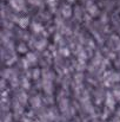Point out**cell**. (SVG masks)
Instances as JSON below:
<instances>
[{"instance_id": "3", "label": "cell", "mask_w": 120, "mask_h": 122, "mask_svg": "<svg viewBox=\"0 0 120 122\" xmlns=\"http://www.w3.org/2000/svg\"><path fill=\"white\" fill-rule=\"evenodd\" d=\"M62 15L66 17V18L71 15V8H70V6H65V7L62 8Z\"/></svg>"}, {"instance_id": "6", "label": "cell", "mask_w": 120, "mask_h": 122, "mask_svg": "<svg viewBox=\"0 0 120 122\" xmlns=\"http://www.w3.org/2000/svg\"><path fill=\"white\" fill-rule=\"evenodd\" d=\"M70 1H71V2H72V1H74V0H70Z\"/></svg>"}, {"instance_id": "2", "label": "cell", "mask_w": 120, "mask_h": 122, "mask_svg": "<svg viewBox=\"0 0 120 122\" xmlns=\"http://www.w3.org/2000/svg\"><path fill=\"white\" fill-rule=\"evenodd\" d=\"M28 21H30L28 18H20V19H19V25H20L21 27L25 29V27L28 25Z\"/></svg>"}, {"instance_id": "1", "label": "cell", "mask_w": 120, "mask_h": 122, "mask_svg": "<svg viewBox=\"0 0 120 122\" xmlns=\"http://www.w3.org/2000/svg\"><path fill=\"white\" fill-rule=\"evenodd\" d=\"M11 5L17 10V11H20L25 7V4H24V0H11Z\"/></svg>"}, {"instance_id": "4", "label": "cell", "mask_w": 120, "mask_h": 122, "mask_svg": "<svg viewBox=\"0 0 120 122\" xmlns=\"http://www.w3.org/2000/svg\"><path fill=\"white\" fill-rule=\"evenodd\" d=\"M89 11H91V14H92V15H95V14H98V8H97L95 6H94V7L92 6V7L89 8Z\"/></svg>"}, {"instance_id": "5", "label": "cell", "mask_w": 120, "mask_h": 122, "mask_svg": "<svg viewBox=\"0 0 120 122\" xmlns=\"http://www.w3.org/2000/svg\"><path fill=\"white\" fill-rule=\"evenodd\" d=\"M33 27H34V30H36V31L38 30V32L41 30V26H40V25H37V24H34V25H33Z\"/></svg>"}]
</instances>
